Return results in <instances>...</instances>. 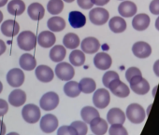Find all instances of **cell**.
<instances>
[{
	"label": "cell",
	"instance_id": "1",
	"mask_svg": "<svg viewBox=\"0 0 159 135\" xmlns=\"http://www.w3.org/2000/svg\"><path fill=\"white\" fill-rule=\"evenodd\" d=\"M19 48L25 51H29L35 49L37 45V36L31 31H24L17 37Z\"/></svg>",
	"mask_w": 159,
	"mask_h": 135
},
{
	"label": "cell",
	"instance_id": "2",
	"mask_svg": "<svg viewBox=\"0 0 159 135\" xmlns=\"http://www.w3.org/2000/svg\"><path fill=\"white\" fill-rule=\"evenodd\" d=\"M55 75L62 81H69L75 76V70L71 64L61 61L55 67Z\"/></svg>",
	"mask_w": 159,
	"mask_h": 135
},
{
	"label": "cell",
	"instance_id": "3",
	"mask_svg": "<svg viewBox=\"0 0 159 135\" xmlns=\"http://www.w3.org/2000/svg\"><path fill=\"white\" fill-rule=\"evenodd\" d=\"M126 116L132 123L139 124L145 119V111L141 105L131 103L126 109Z\"/></svg>",
	"mask_w": 159,
	"mask_h": 135
},
{
	"label": "cell",
	"instance_id": "4",
	"mask_svg": "<svg viewBox=\"0 0 159 135\" xmlns=\"http://www.w3.org/2000/svg\"><path fill=\"white\" fill-rule=\"evenodd\" d=\"M23 118L30 124L37 123L40 118V109L33 103H29L24 106L22 110Z\"/></svg>",
	"mask_w": 159,
	"mask_h": 135
},
{
	"label": "cell",
	"instance_id": "5",
	"mask_svg": "<svg viewBox=\"0 0 159 135\" xmlns=\"http://www.w3.org/2000/svg\"><path fill=\"white\" fill-rule=\"evenodd\" d=\"M59 104V96L56 92L49 91L45 93L39 102L40 107L45 111H52L57 107Z\"/></svg>",
	"mask_w": 159,
	"mask_h": 135
},
{
	"label": "cell",
	"instance_id": "6",
	"mask_svg": "<svg viewBox=\"0 0 159 135\" xmlns=\"http://www.w3.org/2000/svg\"><path fill=\"white\" fill-rule=\"evenodd\" d=\"M110 17V13L107 10L103 8H95L92 9L89 12V19L92 23L95 25H103L105 24Z\"/></svg>",
	"mask_w": 159,
	"mask_h": 135
},
{
	"label": "cell",
	"instance_id": "7",
	"mask_svg": "<svg viewBox=\"0 0 159 135\" xmlns=\"http://www.w3.org/2000/svg\"><path fill=\"white\" fill-rule=\"evenodd\" d=\"M129 83L131 90L139 95H144L150 91V85L148 81L142 78V76H139L132 78Z\"/></svg>",
	"mask_w": 159,
	"mask_h": 135
},
{
	"label": "cell",
	"instance_id": "8",
	"mask_svg": "<svg viewBox=\"0 0 159 135\" xmlns=\"http://www.w3.org/2000/svg\"><path fill=\"white\" fill-rule=\"evenodd\" d=\"M110 102H111V96L106 89H99L95 91L93 96V103L96 107L104 109L109 105Z\"/></svg>",
	"mask_w": 159,
	"mask_h": 135
},
{
	"label": "cell",
	"instance_id": "9",
	"mask_svg": "<svg viewBox=\"0 0 159 135\" xmlns=\"http://www.w3.org/2000/svg\"><path fill=\"white\" fill-rule=\"evenodd\" d=\"M40 129L45 133H52L58 128V119L54 115L47 114L40 119Z\"/></svg>",
	"mask_w": 159,
	"mask_h": 135
},
{
	"label": "cell",
	"instance_id": "10",
	"mask_svg": "<svg viewBox=\"0 0 159 135\" xmlns=\"http://www.w3.org/2000/svg\"><path fill=\"white\" fill-rule=\"evenodd\" d=\"M7 81L10 86L13 88H18L25 82V74L20 68H12L8 72Z\"/></svg>",
	"mask_w": 159,
	"mask_h": 135
},
{
	"label": "cell",
	"instance_id": "11",
	"mask_svg": "<svg viewBox=\"0 0 159 135\" xmlns=\"http://www.w3.org/2000/svg\"><path fill=\"white\" fill-rule=\"evenodd\" d=\"M108 88L115 96L120 97V98H125L130 93V90L127 87V85L122 82L120 78L111 81Z\"/></svg>",
	"mask_w": 159,
	"mask_h": 135
},
{
	"label": "cell",
	"instance_id": "12",
	"mask_svg": "<svg viewBox=\"0 0 159 135\" xmlns=\"http://www.w3.org/2000/svg\"><path fill=\"white\" fill-rule=\"evenodd\" d=\"M35 74L37 78L43 83H49L54 78V73L52 69L48 65H39L38 67H36Z\"/></svg>",
	"mask_w": 159,
	"mask_h": 135
},
{
	"label": "cell",
	"instance_id": "13",
	"mask_svg": "<svg viewBox=\"0 0 159 135\" xmlns=\"http://www.w3.org/2000/svg\"><path fill=\"white\" fill-rule=\"evenodd\" d=\"M132 52L136 57H138L139 59H145L151 55L152 48L148 43H146L144 41H139L133 45Z\"/></svg>",
	"mask_w": 159,
	"mask_h": 135
},
{
	"label": "cell",
	"instance_id": "14",
	"mask_svg": "<svg viewBox=\"0 0 159 135\" xmlns=\"http://www.w3.org/2000/svg\"><path fill=\"white\" fill-rule=\"evenodd\" d=\"M81 48L84 53L93 54V53H97L98 51V49H100V43L96 37L90 36V37L84 38L82 41Z\"/></svg>",
	"mask_w": 159,
	"mask_h": 135
},
{
	"label": "cell",
	"instance_id": "15",
	"mask_svg": "<svg viewBox=\"0 0 159 135\" xmlns=\"http://www.w3.org/2000/svg\"><path fill=\"white\" fill-rule=\"evenodd\" d=\"M111 57L105 52L97 53L94 58V64L99 70H107L111 66Z\"/></svg>",
	"mask_w": 159,
	"mask_h": 135
},
{
	"label": "cell",
	"instance_id": "16",
	"mask_svg": "<svg viewBox=\"0 0 159 135\" xmlns=\"http://www.w3.org/2000/svg\"><path fill=\"white\" fill-rule=\"evenodd\" d=\"M20 31L19 23L14 20H7L1 24V32L4 36L13 37L18 35Z\"/></svg>",
	"mask_w": 159,
	"mask_h": 135
},
{
	"label": "cell",
	"instance_id": "17",
	"mask_svg": "<svg viewBox=\"0 0 159 135\" xmlns=\"http://www.w3.org/2000/svg\"><path fill=\"white\" fill-rule=\"evenodd\" d=\"M68 23L73 28H82L86 23V17L81 11H73L68 14Z\"/></svg>",
	"mask_w": 159,
	"mask_h": 135
},
{
	"label": "cell",
	"instance_id": "18",
	"mask_svg": "<svg viewBox=\"0 0 159 135\" xmlns=\"http://www.w3.org/2000/svg\"><path fill=\"white\" fill-rule=\"evenodd\" d=\"M39 45L42 48H51L54 45L56 41V37L52 31H43L41 32L37 38Z\"/></svg>",
	"mask_w": 159,
	"mask_h": 135
},
{
	"label": "cell",
	"instance_id": "19",
	"mask_svg": "<svg viewBox=\"0 0 159 135\" xmlns=\"http://www.w3.org/2000/svg\"><path fill=\"white\" fill-rule=\"evenodd\" d=\"M150 17L145 13H140L136 15L132 21V26L137 31H144L150 25Z\"/></svg>",
	"mask_w": 159,
	"mask_h": 135
},
{
	"label": "cell",
	"instance_id": "20",
	"mask_svg": "<svg viewBox=\"0 0 159 135\" xmlns=\"http://www.w3.org/2000/svg\"><path fill=\"white\" fill-rule=\"evenodd\" d=\"M27 13L33 21H39L45 16V9L39 3H32L27 9Z\"/></svg>",
	"mask_w": 159,
	"mask_h": 135
},
{
	"label": "cell",
	"instance_id": "21",
	"mask_svg": "<svg viewBox=\"0 0 159 135\" xmlns=\"http://www.w3.org/2000/svg\"><path fill=\"white\" fill-rule=\"evenodd\" d=\"M25 101H26V94L22 90L19 89L14 90L9 95V103L14 107L22 106L25 103Z\"/></svg>",
	"mask_w": 159,
	"mask_h": 135
},
{
	"label": "cell",
	"instance_id": "22",
	"mask_svg": "<svg viewBox=\"0 0 159 135\" xmlns=\"http://www.w3.org/2000/svg\"><path fill=\"white\" fill-rule=\"evenodd\" d=\"M107 120L110 124H124L125 115L120 108H111L107 115Z\"/></svg>",
	"mask_w": 159,
	"mask_h": 135
},
{
	"label": "cell",
	"instance_id": "23",
	"mask_svg": "<svg viewBox=\"0 0 159 135\" xmlns=\"http://www.w3.org/2000/svg\"><path fill=\"white\" fill-rule=\"evenodd\" d=\"M90 128L95 135H104L108 130V123L99 116L91 121Z\"/></svg>",
	"mask_w": 159,
	"mask_h": 135
},
{
	"label": "cell",
	"instance_id": "24",
	"mask_svg": "<svg viewBox=\"0 0 159 135\" xmlns=\"http://www.w3.org/2000/svg\"><path fill=\"white\" fill-rule=\"evenodd\" d=\"M118 11L121 16L129 18L137 13V6L132 1H124L119 5Z\"/></svg>",
	"mask_w": 159,
	"mask_h": 135
},
{
	"label": "cell",
	"instance_id": "25",
	"mask_svg": "<svg viewBox=\"0 0 159 135\" xmlns=\"http://www.w3.org/2000/svg\"><path fill=\"white\" fill-rule=\"evenodd\" d=\"M20 66L24 70L26 71H32L36 69L37 67V61L33 55L30 53H24L20 57Z\"/></svg>",
	"mask_w": 159,
	"mask_h": 135
},
{
	"label": "cell",
	"instance_id": "26",
	"mask_svg": "<svg viewBox=\"0 0 159 135\" xmlns=\"http://www.w3.org/2000/svg\"><path fill=\"white\" fill-rule=\"evenodd\" d=\"M8 12L13 16H20L25 11V4L22 0H11L8 4Z\"/></svg>",
	"mask_w": 159,
	"mask_h": 135
},
{
	"label": "cell",
	"instance_id": "27",
	"mask_svg": "<svg viewBox=\"0 0 159 135\" xmlns=\"http://www.w3.org/2000/svg\"><path fill=\"white\" fill-rule=\"evenodd\" d=\"M109 26L113 33H123L126 29V22L123 17H113L110 20Z\"/></svg>",
	"mask_w": 159,
	"mask_h": 135
},
{
	"label": "cell",
	"instance_id": "28",
	"mask_svg": "<svg viewBox=\"0 0 159 135\" xmlns=\"http://www.w3.org/2000/svg\"><path fill=\"white\" fill-rule=\"evenodd\" d=\"M47 25L52 32H61L66 27V21L59 16H53L48 20Z\"/></svg>",
	"mask_w": 159,
	"mask_h": 135
},
{
	"label": "cell",
	"instance_id": "29",
	"mask_svg": "<svg viewBox=\"0 0 159 135\" xmlns=\"http://www.w3.org/2000/svg\"><path fill=\"white\" fill-rule=\"evenodd\" d=\"M66 54V48L61 45H55L50 50V58L52 61L55 62H61L65 59Z\"/></svg>",
	"mask_w": 159,
	"mask_h": 135
},
{
	"label": "cell",
	"instance_id": "30",
	"mask_svg": "<svg viewBox=\"0 0 159 135\" xmlns=\"http://www.w3.org/2000/svg\"><path fill=\"white\" fill-rule=\"evenodd\" d=\"M64 92L67 97L75 98L80 95L81 93V90H80L79 83L76 81H67V83L64 86Z\"/></svg>",
	"mask_w": 159,
	"mask_h": 135
},
{
	"label": "cell",
	"instance_id": "31",
	"mask_svg": "<svg viewBox=\"0 0 159 135\" xmlns=\"http://www.w3.org/2000/svg\"><path fill=\"white\" fill-rule=\"evenodd\" d=\"M63 44L66 48L69 49H77L80 44H81V41H80L79 36L74 34V33H68L66 34L64 38H63Z\"/></svg>",
	"mask_w": 159,
	"mask_h": 135
},
{
	"label": "cell",
	"instance_id": "32",
	"mask_svg": "<svg viewBox=\"0 0 159 135\" xmlns=\"http://www.w3.org/2000/svg\"><path fill=\"white\" fill-rule=\"evenodd\" d=\"M81 116L85 123H91V121L97 117H99L98 111L92 106H85L81 111Z\"/></svg>",
	"mask_w": 159,
	"mask_h": 135
},
{
	"label": "cell",
	"instance_id": "33",
	"mask_svg": "<svg viewBox=\"0 0 159 135\" xmlns=\"http://www.w3.org/2000/svg\"><path fill=\"white\" fill-rule=\"evenodd\" d=\"M79 86H80V90H81V91L84 93H86V94L94 92L96 91V88H97V84H96L95 80L93 78H83L81 81H80Z\"/></svg>",
	"mask_w": 159,
	"mask_h": 135
},
{
	"label": "cell",
	"instance_id": "34",
	"mask_svg": "<svg viewBox=\"0 0 159 135\" xmlns=\"http://www.w3.org/2000/svg\"><path fill=\"white\" fill-rule=\"evenodd\" d=\"M70 63L74 66H82L85 61V54L83 50L75 49L69 55Z\"/></svg>",
	"mask_w": 159,
	"mask_h": 135
},
{
	"label": "cell",
	"instance_id": "35",
	"mask_svg": "<svg viewBox=\"0 0 159 135\" xmlns=\"http://www.w3.org/2000/svg\"><path fill=\"white\" fill-rule=\"evenodd\" d=\"M64 9L63 0H50L47 5V10L52 15H58Z\"/></svg>",
	"mask_w": 159,
	"mask_h": 135
},
{
	"label": "cell",
	"instance_id": "36",
	"mask_svg": "<svg viewBox=\"0 0 159 135\" xmlns=\"http://www.w3.org/2000/svg\"><path fill=\"white\" fill-rule=\"evenodd\" d=\"M78 132V135H86L88 131V128L85 122L83 121H74L71 123V125Z\"/></svg>",
	"mask_w": 159,
	"mask_h": 135
},
{
	"label": "cell",
	"instance_id": "37",
	"mask_svg": "<svg viewBox=\"0 0 159 135\" xmlns=\"http://www.w3.org/2000/svg\"><path fill=\"white\" fill-rule=\"evenodd\" d=\"M118 78H119V75L116 72H114V71H108V72H106L104 74V76L102 78V82H103V85L106 88H108L111 81H113L115 79H118Z\"/></svg>",
	"mask_w": 159,
	"mask_h": 135
},
{
	"label": "cell",
	"instance_id": "38",
	"mask_svg": "<svg viewBox=\"0 0 159 135\" xmlns=\"http://www.w3.org/2000/svg\"><path fill=\"white\" fill-rule=\"evenodd\" d=\"M110 135H128L127 130L122 124H113L109 129Z\"/></svg>",
	"mask_w": 159,
	"mask_h": 135
},
{
	"label": "cell",
	"instance_id": "39",
	"mask_svg": "<svg viewBox=\"0 0 159 135\" xmlns=\"http://www.w3.org/2000/svg\"><path fill=\"white\" fill-rule=\"evenodd\" d=\"M57 135H78V132L72 126H62L58 129Z\"/></svg>",
	"mask_w": 159,
	"mask_h": 135
},
{
	"label": "cell",
	"instance_id": "40",
	"mask_svg": "<svg viewBox=\"0 0 159 135\" xmlns=\"http://www.w3.org/2000/svg\"><path fill=\"white\" fill-rule=\"evenodd\" d=\"M139 76H142V75H141V71L139 68H137V67H130L125 72V78L128 82L132 78L139 77Z\"/></svg>",
	"mask_w": 159,
	"mask_h": 135
},
{
	"label": "cell",
	"instance_id": "41",
	"mask_svg": "<svg viewBox=\"0 0 159 135\" xmlns=\"http://www.w3.org/2000/svg\"><path fill=\"white\" fill-rule=\"evenodd\" d=\"M77 2H78L79 7L84 10H90L94 6L92 0H77Z\"/></svg>",
	"mask_w": 159,
	"mask_h": 135
},
{
	"label": "cell",
	"instance_id": "42",
	"mask_svg": "<svg viewBox=\"0 0 159 135\" xmlns=\"http://www.w3.org/2000/svg\"><path fill=\"white\" fill-rule=\"evenodd\" d=\"M150 11L153 15H159V0H152L151 2Z\"/></svg>",
	"mask_w": 159,
	"mask_h": 135
},
{
	"label": "cell",
	"instance_id": "43",
	"mask_svg": "<svg viewBox=\"0 0 159 135\" xmlns=\"http://www.w3.org/2000/svg\"><path fill=\"white\" fill-rule=\"evenodd\" d=\"M9 111V105H8V102L0 99V116H5Z\"/></svg>",
	"mask_w": 159,
	"mask_h": 135
},
{
	"label": "cell",
	"instance_id": "44",
	"mask_svg": "<svg viewBox=\"0 0 159 135\" xmlns=\"http://www.w3.org/2000/svg\"><path fill=\"white\" fill-rule=\"evenodd\" d=\"M92 2L97 6H104L110 2V0H92Z\"/></svg>",
	"mask_w": 159,
	"mask_h": 135
},
{
	"label": "cell",
	"instance_id": "45",
	"mask_svg": "<svg viewBox=\"0 0 159 135\" xmlns=\"http://www.w3.org/2000/svg\"><path fill=\"white\" fill-rule=\"evenodd\" d=\"M7 49V46H6V43L2 40L0 39V56H1Z\"/></svg>",
	"mask_w": 159,
	"mask_h": 135
},
{
	"label": "cell",
	"instance_id": "46",
	"mask_svg": "<svg viewBox=\"0 0 159 135\" xmlns=\"http://www.w3.org/2000/svg\"><path fill=\"white\" fill-rule=\"evenodd\" d=\"M6 125L4 124V122L2 120H0V135H5L6 134Z\"/></svg>",
	"mask_w": 159,
	"mask_h": 135
},
{
	"label": "cell",
	"instance_id": "47",
	"mask_svg": "<svg viewBox=\"0 0 159 135\" xmlns=\"http://www.w3.org/2000/svg\"><path fill=\"white\" fill-rule=\"evenodd\" d=\"M153 72L157 77H159V60L156 61L153 64Z\"/></svg>",
	"mask_w": 159,
	"mask_h": 135
},
{
	"label": "cell",
	"instance_id": "48",
	"mask_svg": "<svg viewBox=\"0 0 159 135\" xmlns=\"http://www.w3.org/2000/svg\"><path fill=\"white\" fill-rule=\"evenodd\" d=\"M9 0H0V8L4 7L7 3H8Z\"/></svg>",
	"mask_w": 159,
	"mask_h": 135
},
{
	"label": "cell",
	"instance_id": "49",
	"mask_svg": "<svg viewBox=\"0 0 159 135\" xmlns=\"http://www.w3.org/2000/svg\"><path fill=\"white\" fill-rule=\"evenodd\" d=\"M155 28L159 31V17L156 19V21H155Z\"/></svg>",
	"mask_w": 159,
	"mask_h": 135
},
{
	"label": "cell",
	"instance_id": "50",
	"mask_svg": "<svg viewBox=\"0 0 159 135\" xmlns=\"http://www.w3.org/2000/svg\"><path fill=\"white\" fill-rule=\"evenodd\" d=\"M2 21H3V13L1 11H0V23H2Z\"/></svg>",
	"mask_w": 159,
	"mask_h": 135
},
{
	"label": "cell",
	"instance_id": "51",
	"mask_svg": "<svg viewBox=\"0 0 159 135\" xmlns=\"http://www.w3.org/2000/svg\"><path fill=\"white\" fill-rule=\"evenodd\" d=\"M2 90H3V84H2L1 81H0V93L2 92Z\"/></svg>",
	"mask_w": 159,
	"mask_h": 135
},
{
	"label": "cell",
	"instance_id": "52",
	"mask_svg": "<svg viewBox=\"0 0 159 135\" xmlns=\"http://www.w3.org/2000/svg\"><path fill=\"white\" fill-rule=\"evenodd\" d=\"M7 135H19L17 132H10V133H8Z\"/></svg>",
	"mask_w": 159,
	"mask_h": 135
},
{
	"label": "cell",
	"instance_id": "53",
	"mask_svg": "<svg viewBox=\"0 0 159 135\" xmlns=\"http://www.w3.org/2000/svg\"><path fill=\"white\" fill-rule=\"evenodd\" d=\"M63 1H65V2H66V3H71V2L74 1V0H63Z\"/></svg>",
	"mask_w": 159,
	"mask_h": 135
}]
</instances>
